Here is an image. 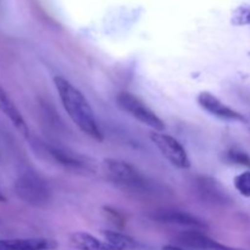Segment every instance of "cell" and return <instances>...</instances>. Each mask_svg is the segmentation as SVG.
<instances>
[{"label":"cell","mask_w":250,"mask_h":250,"mask_svg":"<svg viewBox=\"0 0 250 250\" xmlns=\"http://www.w3.org/2000/svg\"><path fill=\"white\" fill-rule=\"evenodd\" d=\"M54 84L58 90L63 109L66 110L73 124L88 137L94 141L102 142L103 133L98 126L92 106L83 93L77 89L70 81L61 76L54 77Z\"/></svg>","instance_id":"6da1fadb"},{"label":"cell","mask_w":250,"mask_h":250,"mask_svg":"<svg viewBox=\"0 0 250 250\" xmlns=\"http://www.w3.org/2000/svg\"><path fill=\"white\" fill-rule=\"evenodd\" d=\"M15 193L26 204L32 207H45L50 200V188L46 181L33 171L21 173L15 181Z\"/></svg>","instance_id":"7a4b0ae2"},{"label":"cell","mask_w":250,"mask_h":250,"mask_svg":"<svg viewBox=\"0 0 250 250\" xmlns=\"http://www.w3.org/2000/svg\"><path fill=\"white\" fill-rule=\"evenodd\" d=\"M105 175L122 189L139 192L148 187L146 178L134 166L119 159H106L103 163Z\"/></svg>","instance_id":"3957f363"},{"label":"cell","mask_w":250,"mask_h":250,"mask_svg":"<svg viewBox=\"0 0 250 250\" xmlns=\"http://www.w3.org/2000/svg\"><path fill=\"white\" fill-rule=\"evenodd\" d=\"M117 104L124 111L143 125L151 127L154 131H163L165 128L163 120L153 110L149 109L137 95L129 92H121L117 95Z\"/></svg>","instance_id":"277c9868"},{"label":"cell","mask_w":250,"mask_h":250,"mask_svg":"<svg viewBox=\"0 0 250 250\" xmlns=\"http://www.w3.org/2000/svg\"><path fill=\"white\" fill-rule=\"evenodd\" d=\"M150 139L154 146L159 149L161 155L175 167L188 168L190 166L189 158L183 148L182 144L173 138L170 134H165L161 131H153L150 133Z\"/></svg>","instance_id":"5b68a950"},{"label":"cell","mask_w":250,"mask_h":250,"mask_svg":"<svg viewBox=\"0 0 250 250\" xmlns=\"http://www.w3.org/2000/svg\"><path fill=\"white\" fill-rule=\"evenodd\" d=\"M198 104L202 109L211 114L212 116L219 117L221 120H229V121H242L246 122V117L242 114L237 112L236 110L231 109L229 105L224 104L219 98L215 97L210 92H202L198 95Z\"/></svg>","instance_id":"8992f818"},{"label":"cell","mask_w":250,"mask_h":250,"mask_svg":"<svg viewBox=\"0 0 250 250\" xmlns=\"http://www.w3.org/2000/svg\"><path fill=\"white\" fill-rule=\"evenodd\" d=\"M178 246L182 248L197 249V250H241L232 247L225 246L215 239L210 238L207 234L199 231H185L180 233L176 238Z\"/></svg>","instance_id":"52a82bcc"},{"label":"cell","mask_w":250,"mask_h":250,"mask_svg":"<svg viewBox=\"0 0 250 250\" xmlns=\"http://www.w3.org/2000/svg\"><path fill=\"white\" fill-rule=\"evenodd\" d=\"M197 192L202 200L211 205H224L229 202L226 189L211 177H199L197 180Z\"/></svg>","instance_id":"ba28073f"},{"label":"cell","mask_w":250,"mask_h":250,"mask_svg":"<svg viewBox=\"0 0 250 250\" xmlns=\"http://www.w3.org/2000/svg\"><path fill=\"white\" fill-rule=\"evenodd\" d=\"M153 219L161 224L177 225L183 227H192V229H203L205 224L198 217L188 214L186 211H178V210H160L153 215Z\"/></svg>","instance_id":"9c48e42d"},{"label":"cell","mask_w":250,"mask_h":250,"mask_svg":"<svg viewBox=\"0 0 250 250\" xmlns=\"http://www.w3.org/2000/svg\"><path fill=\"white\" fill-rule=\"evenodd\" d=\"M0 111L11 121V124L16 127L20 133L23 134L24 137H28L29 131L26 125V121H24L21 112L19 111L16 105L14 104L11 98L7 95V93L5 92V89L1 85H0Z\"/></svg>","instance_id":"30bf717a"},{"label":"cell","mask_w":250,"mask_h":250,"mask_svg":"<svg viewBox=\"0 0 250 250\" xmlns=\"http://www.w3.org/2000/svg\"><path fill=\"white\" fill-rule=\"evenodd\" d=\"M54 244L44 238L0 239V250H46Z\"/></svg>","instance_id":"8fae6325"},{"label":"cell","mask_w":250,"mask_h":250,"mask_svg":"<svg viewBox=\"0 0 250 250\" xmlns=\"http://www.w3.org/2000/svg\"><path fill=\"white\" fill-rule=\"evenodd\" d=\"M70 243L80 250H117L106 241H100L87 232H73L70 234Z\"/></svg>","instance_id":"7c38bea8"},{"label":"cell","mask_w":250,"mask_h":250,"mask_svg":"<svg viewBox=\"0 0 250 250\" xmlns=\"http://www.w3.org/2000/svg\"><path fill=\"white\" fill-rule=\"evenodd\" d=\"M103 236L105 237V241L115 247L117 250H129L136 247V242L128 236L119 233L114 231H103Z\"/></svg>","instance_id":"4fadbf2b"},{"label":"cell","mask_w":250,"mask_h":250,"mask_svg":"<svg viewBox=\"0 0 250 250\" xmlns=\"http://www.w3.org/2000/svg\"><path fill=\"white\" fill-rule=\"evenodd\" d=\"M225 161L232 165L238 166H246L250 167V156L247 153L237 149H231V150L225 153Z\"/></svg>","instance_id":"5bb4252c"},{"label":"cell","mask_w":250,"mask_h":250,"mask_svg":"<svg viewBox=\"0 0 250 250\" xmlns=\"http://www.w3.org/2000/svg\"><path fill=\"white\" fill-rule=\"evenodd\" d=\"M234 187L243 197L250 198V171L241 173L234 178Z\"/></svg>","instance_id":"9a60e30c"},{"label":"cell","mask_w":250,"mask_h":250,"mask_svg":"<svg viewBox=\"0 0 250 250\" xmlns=\"http://www.w3.org/2000/svg\"><path fill=\"white\" fill-rule=\"evenodd\" d=\"M232 23L236 26L250 24V6L238 7L232 16Z\"/></svg>","instance_id":"2e32d148"},{"label":"cell","mask_w":250,"mask_h":250,"mask_svg":"<svg viewBox=\"0 0 250 250\" xmlns=\"http://www.w3.org/2000/svg\"><path fill=\"white\" fill-rule=\"evenodd\" d=\"M5 200H6L5 199V197L1 194V193H0V202H5Z\"/></svg>","instance_id":"e0dca14e"},{"label":"cell","mask_w":250,"mask_h":250,"mask_svg":"<svg viewBox=\"0 0 250 250\" xmlns=\"http://www.w3.org/2000/svg\"><path fill=\"white\" fill-rule=\"evenodd\" d=\"M246 122H247V124H248V126L250 127V115L246 119Z\"/></svg>","instance_id":"ac0fdd59"}]
</instances>
